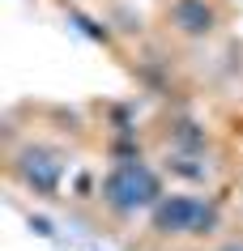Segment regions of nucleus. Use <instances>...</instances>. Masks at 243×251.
I'll use <instances>...</instances> for the list:
<instances>
[{"instance_id":"39448f33","label":"nucleus","mask_w":243,"mask_h":251,"mask_svg":"<svg viewBox=\"0 0 243 251\" xmlns=\"http://www.w3.org/2000/svg\"><path fill=\"white\" fill-rule=\"evenodd\" d=\"M73 22H77V26H81V30H85V34H90V39H103V43H107V39H111L107 30L98 26V22H90V17H81V13H73Z\"/></svg>"},{"instance_id":"20e7f679","label":"nucleus","mask_w":243,"mask_h":251,"mask_svg":"<svg viewBox=\"0 0 243 251\" xmlns=\"http://www.w3.org/2000/svg\"><path fill=\"white\" fill-rule=\"evenodd\" d=\"M171 26L188 39H205L217 26V9L209 0H171Z\"/></svg>"},{"instance_id":"7ed1b4c3","label":"nucleus","mask_w":243,"mask_h":251,"mask_svg":"<svg viewBox=\"0 0 243 251\" xmlns=\"http://www.w3.org/2000/svg\"><path fill=\"white\" fill-rule=\"evenodd\" d=\"M13 171H17V179H22L30 192H39V196H55V192H60L64 162H60V153H52V149L30 145V149H22V153H17Z\"/></svg>"},{"instance_id":"423d86ee","label":"nucleus","mask_w":243,"mask_h":251,"mask_svg":"<svg viewBox=\"0 0 243 251\" xmlns=\"http://www.w3.org/2000/svg\"><path fill=\"white\" fill-rule=\"evenodd\" d=\"M222 251H243V243H230V247H222Z\"/></svg>"},{"instance_id":"f03ea898","label":"nucleus","mask_w":243,"mask_h":251,"mask_svg":"<svg viewBox=\"0 0 243 251\" xmlns=\"http://www.w3.org/2000/svg\"><path fill=\"white\" fill-rule=\"evenodd\" d=\"M149 226L154 234L171 238V234H214L217 226V204L201 196H184V192H171L162 196L154 209H149Z\"/></svg>"},{"instance_id":"f257e3e1","label":"nucleus","mask_w":243,"mask_h":251,"mask_svg":"<svg viewBox=\"0 0 243 251\" xmlns=\"http://www.w3.org/2000/svg\"><path fill=\"white\" fill-rule=\"evenodd\" d=\"M98 196L115 217H136V213H149L166 192H162V175L154 166H145L141 158H128V162H115L103 175Z\"/></svg>"}]
</instances>
